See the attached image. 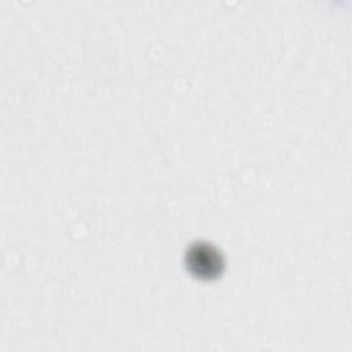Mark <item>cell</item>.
<instances>
[{"instance_id": "obj_1", "label": "cell", "mask_w": 352, "mask_h": 352, "mask_svg": "<svg viewBox=\"0 0 352 352\" xmlns=\"http://www.w3.org/2000/svg\"><path fill=\"white\" fill-rule=\"evenodd\" d=\"M190 270L201 278L216 276L223 267V260L220 253L208 243H195L192 245L186 256Z\"/></svg>"}]
</instances>
